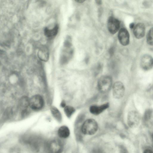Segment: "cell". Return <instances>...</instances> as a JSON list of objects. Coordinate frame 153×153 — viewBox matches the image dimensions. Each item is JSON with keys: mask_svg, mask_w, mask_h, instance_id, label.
Returning a JSON list of instances; mask_svg holds the SVG:
<instances>
[{"mask_svg": "<svg viewBox=\"0 0 153 153\" xmlns=\"http://www.w3.org/2000/svg\"><path fill=\"white\" fill-rule=\"evenodd\" d=\"M143 153H153V152L150 149H146L144 151Z\"/></svg>", "mask_w": 153, "mask_h": 153, "instance_id": "20", "label": "cell"}, {"mask_svg": "<svg viewBox=\"0 0 153 153\" xmlns=\"http://www.w3.org/2000/svg\"><path fill=\"white\" fill-rule=\"evenodd\" d=\"M112 84V78L108 75H103L100 77L97 82V87L101 93L108 92L111 88Z\"/></svg>", "mask_w": 153, "mask_h": 153, "instance_id": "2", "label": "cell"}, {"mask_svg": "<svg viewBox=\"0 0 153 153\" xmlns=\"http://www.w3.org/2000/svg\"><path fill=\"white\" fill-rule=\"evenodd\" d=\"M98 128L97 122L94 119H89L86 120L82 124L81 131L84 134L91 135L96 133Z\"/></svg>", "mask_w": 153, "mask_h": 153, "instance_id": "1", "label": "cell"}, {"mask_svg": "<svg viewBox=\"0 0 153 153\" xmlns=\"http://www.w3.org/2000/svg\"><path fill=\"white\" fill-rule=\"evenodd\" d=\"M134 24V23H131L130 24L129 27L131 29H133L135 26Z\"/></svg>", "mask_w": 153, "mask_h": 153, "instance_id": "22", "label": "cell"}, {"mask_svg": "<svg viewBox=\"0 0 153 153\" xmlns=\"http://www.w3.org/2000/svg\"><path fill=\"white\" fill-rule=\"evenodd\" d=\"M62 146L61 142L58 140L54 139L48 143V149L49 153H61Z\"/></svg>", "mask_w": 153, "mask_h": 153, "instance_id": "5", "label": "cell"}, {"mask_svg": "<svg viewBox=\"0 0 153 153\" xmlns=\"http://www.w3.org/2000/svg\"><path fill=\"white\" fill-rule=\"evenodd\" d=\"M140 118V114L136 111H131L128 114V121L131 126H134L137 125L139 122Z\"/></svg>", "mask_w": 153, "mask_h": 153, "instance_id": "10", "label": "cell"}, {"mask_svg": "<svg viewBox=\"0 0 153 153\" xmlns=\"http://www.w3.org/2000/svg\"><path fill=\"white\" fill-rule=\"evenodd\" d=\"M70 131L68 128L63 126L60 127L58 130V134L59 136L62 138H65L69 135Z\"/></svg>", "mask_w": 153, "mask_h": 153, "instance_id": "13", "label": "cell"}, {"mask_svg": "<svg viewBox=\"0 0 153 153\" xmlns=\"http://www.w3.org/2000/svg\"><path fill=\"white\" fill-rule=\"evenodd\" d=\"M51 111L53 117L58 121L62 120V116L59 111L56 107L53 106L51 108Z\"/></svg>", "mask_w": 153, "mask_h": 153, "instance_id": "15", "label": "cell"}, {"mask_svg": "<svg viewBox=\"0 0 153 153\" xmlns=\"http://www.w3.org/2000/svg\"><path fill=\"white\" fill-rule=\"evenodd\" d=\"M96 3L98 4H101L102 3V1L100 0H96Z\"/></svg>", "mask_w": 153, "mask_h": 153, "instance_id": "23", "label": "cell"}, {"mask_svg": "<svg viewBox=\"0 0 153 153\" xmlns=\"http://www.w3.org/2000/svg\"><path fill=\"white\" fill-rule=\"evenodd\" d=\"M120 153H127V152L125 148L122 147L120 148Z\"/></svg>", "mask_w": 153, "mask_h": 153, "instance_id": "19", "label": "cell"}, {"mask_svg": "<svg viewBox=\"0 0 153 153\" xmlns=\"http://www.w3.org/2000/svg\"><path fill=\"white\" fill-rule=\"evenodd\" d=\"M109 107V104L106 103L100 105H93L89 108V111L92 114L98 115L107 109Z\"/></svg>", "mask_w": 153, "mask_h": 153, "instance_id": "11", "label": "cell"}, {"mask_svg": "<svg viewBox=\"0 0 153 153\" xmlns=\"http://www.w3.org/2000/svg\"><path fill=\"white\" fill-rule=\"evenodd\" d=\"M61 106L62 107H65L66 106L65 102L64 101L62 102L61 103Z\"/></svg>", "mask_w": 153, "mask_h": 153, "instance_id": "21", "label": "cell"}, {"mask_svg": "<svg viewBox=\"0 0 153 153\" xmlns=\"http://www.w3.org/2000/svg\"><path fill=\"white\" fill-rule=\"evenodd\" d=\"M120 25L119 20L112 17H110L108 20L107 27L109 32L114 34L116 33L119 30Z\"/></svg>", "mask_w": 153, "mask_h": 153, "instance_id": "6", "label": "cell"}, {"mask_svg": "<svg viewBox=\"0 0 153 153\" xmlns=\"http://www.w3.org/2000/svg\"><path fill=\"white\" fill-rule=\"evenodd\" d=\"M64 111L66 116L68 118L70 117L75 111V108L71 106H66L64 108Z\"/></svg>", "mask_w": 153, "mask_h": 153, "instance_id": "16", "label": "cell"}, {"mask_svg": "<svg viewBox=\"0 0 153 153\" xmlns=\"http://www.w3.org/2000/svg\"><path fill=\"white\" fill-rule=\"evenodd\" d=\"M125 87L121 82H115L112 86V93L113 97L115 98L119 99L122 98L125 92Z\"/></svg>", "mask_w": 153, "mask_h": 153, "instance_id": "4", "label": "cell"}, {"mask_svg": "<svg viewBox=\"0 0 153 153\" xmlns=\"http://www.w3.org/2000/svg\"><path fill=\"white\" fill-rule=\"evenodd\" d=\"M44 104L43 99L39 95H34L29 99V107L33 110H37L41 109Z\"/></svg>", "mask_w": 153, "mask_h": 153, "instance_id": "3", "label": "cell"}, {"mask_svg": "<svg viewBox=\"0 0 153 153\" xmlns=\"http://www.w3.org/2000/svg\"><path fill=\"white\" fill-rule=\"evenodd\" d=\"M152 144L153 145V134L152 136Z\"/></svg>", "mask_w": 153, "mask_h": 153, "instance_id": "25", "label": "cell"}, {"mask_svg": "<svg viewBox=\"0 0 153 153\" xmlns=\"http://www.w3.org/2000/svg\"><path fill=\"white\" fill-rule=\"evenodd\" d=\"M140 65L141 68L145 70L151 69L153 67V58L149 55L143 56L141 60Z\"/></svg>", "mask_w": 153, "mask_h": 153, "instance_id": "7", "label": "cell"}, {"mask_svg": "<svg viewBox=\"0 0 153 153\" xmlns=\"http://www.w3.org/2000/svg\"><path fill=\"white\" fill-rule=\"evenodd\" d=\"M19 107L23 115L27 111L28 107H29V99L26 97H22L19 102Z\"/></svg>", "mask_w": 153, "mask_h": 153, "instance_id": "12", "label": "cell"}, {"mask_svg": "<svg viewBox=\"0 0 153 153\" xmlns=\"http://www.w3.org/2000/svg\"><path fill=\"white\" fill-rule=\"evenodd\" d=\"M118 39L120 44L123 46L128 45L129 42V34L128 31L125 28H122L119 30Z\"/></svg>", "mask_w": 153, "mask_h": 153, "instance_id": "8", "label": "cell"}, {"mask_svg": "<svg viewBox=\"0 0 153 153\" xmlns=\"http://www.w3.org/2000/svg\"><path fill=\"white\" fill-rule=\"evenodd\" d=\"M58 29L59 27L57 25H56L53 29H51L45 28L44 30V33L46 36L48 37H51L57 34Z\"/></svg>", "mask_w": 153, "mask_h": 153, "instance_id": "14", "label": "cell"}, {"mask_svg": "<svg viewBox=\"0 0 153 153\" xmlns=\"http://www.w3.org/2000/svg\"><path fill=\"white\" fill-rule=\"evenodd\" d=\"M146 41L150 45H153V27L150 29L146 36Z\"/></svg>", "mask_w": 153, "mask_h": 153, "instance_id": "17", "label": "cell"}, {"mask_svg": "<svg viewBox=\"0 0 153 153\" xmlns=\"http://www.w3.org/2000/svg\"><path fill=\"white\" fill-rule=\"evenodd\" d=\"M152 114V111L151 109H149L146 111L144 114V118L145 120H148L150 119Z\"/></svg>", "mask_w": 153, "mask_h": 153, "instance_id": "18", "label": "cell"}, {"mask_svg": "<svg viewBox=\"0 0 153 153\" xmlns=\"http://www.w3.org/2000/svg\"><path fill=\"white\" fill-rule=\"evenodd\" d=\"M133 29L134 34L136 38L140 39L144 36L146 29L145 26L143 23H139L137 24Z\"/></svg>", "mask_w": 153, "mask_h": 153, "instance_id": "9", "label": "cell"}, {"mask_svg": "<svg viewBox=\"0 0 153 153\" xmlns=\"http://www.w3.org/2000/svg\"><path fill=\"white\" fill-rule=\"evenodd\" d=\"M76 1L79 3H83L84 1L82 0H77L75 1Z\"/></svg>", "mask_w": 153, "mask_h": 153, "instance_id": "24", "label": "cell"}]
</instances>
